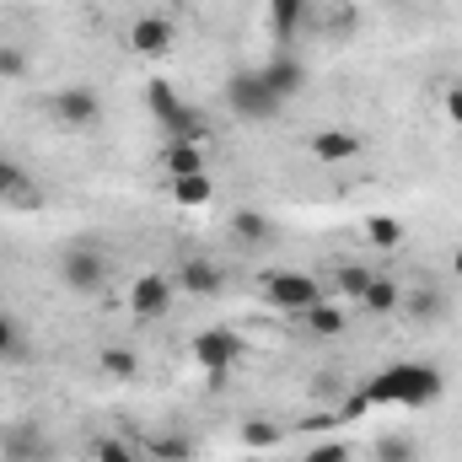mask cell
Masks as SVG:
<instances>
[{
	"label": "cell",
	"instance_id": "1",
	"mask_svg": "<svg viewBox=\"0 0 462 462\" xmlns=\"http://www.w3.org/2000/svg\"><path fill=\"white\" fill-rule=\"evenodd\" d=\"M447 393V376L436 365H420V360H393L387 371H376L360 393H355V409H371V403H403V409H430L436 398Z\"/></svg>",
	"mask_w": 462,
	"mask_h": 462
},
{
	"label": "cell",
	"instance_id": "2",
	"mask_svg": "<svg viewBox=\"0 0 462 462\" xmlns=\"http://www.w3.org/2000/svg\"><path fill=\"white\" fill-rule=\"evenodd\" d=\"M145 108H151V118H156V129L167 134V145H172V140H194V145L205 140V118L194 114L167 81H145Z\"/></svg>",
	"mask_w": 462,
	"mask_h": 462
},
{
	"label": "cell",
	"instance_id": "3",
	"mask_svg": "<svg viewBox=\"0 0 462 462\" xmlns=\"http://www.w3.org/2000/svg\"><path fill=\"white\" fill-rule=\"evenodd\" d=\"M221 97H226V108L236 118H247V124H269V118H280V97L269 92V81L258 76V70H231L226 87H221Z\"/></svg>",
	"mask_w": 462,
	"mask_h": 462
},
{
	"label": "cell",
	"instance_id": "4",
	"mask_svg": "<svg viewBox=\"0 0 462 462\" xmlns=\"http://www.w3.org/2000/svg\"><path fill=\"white\" fill-rule=\"evenodd\" d=\"M263 301L274 307V312H307V307H318L323 301V291H318V274H307V269H269L263 274Z\"/></svg>",
	"mask_w": 462,
	"mask_h": 462
},
{
	"label": "cell",
	"instance_id": "5",
	"mask_svg": "<svg viewBox=\"0 0 462 462\" xmlns=\"http://www.w3.org/2000/svg\"><path fill=\"white\" fill-rule=\"evenodd\" d=\"M108 253L103 247H65L60 253V285L76 291V296H97L108 285Z\"/></svg>",
	"mask_w": 462,
	"mask_h": 462
},
{
	"label": "cell",
	"instance_id": "6",
	"mask_svg": "<svg viewBox=\"0 0 462 462\" xmlns=\"http://www.w3.org/2000/svg\"><path fill=\"white\" fill-rule=\"evenodd\" d=\"M43 108H49L54 124H65V129H92L103 118V97L92 87H60V92L43 97Z\"/></svg>",
	"mask_w": 462,
	"mask_h": 462
},
{
	"label": "cell",
	"instance_id": "7",
	"mask_svg": "<svg viewBox=\"0 0 462 462\" xmlns=\"http://www.w3.org/2000/svg\"><path fill=\"white\" fill-rule=\"evenodd\" d=\"M129 307H134L140 323H162V318L172 312V280H167V274H134Z\"/></svg>",
	"mask_w": 462,
	"mask_h": 462
},
{
	"label": "cell",
	"instance_id": "8",
	"mask_svg": "<svg viewBox=\"0 0 462 462\" xmlns=\"http://www.w3.org/2000/svg\"><path fill=\"white\" fill-rule=\"evenodd\" d=\"M189 355H194L210 376H221V371H231V360L242 355V339H236L231 328H205V334H194Z\"/></svg>",
	"mask_w": 462,
	"mask_h": 462
},
{
	"label": "cell",
	"instance_id": "9",
	"mask_svg": "<svg viewBox=\"0 0 462 462\" xmlns=\"http://www.w3.org/2000/svg\"><path fill=\"white\" fill-rule=\"evenodd\" d=\"M398 307H403V318H409L414 328H441V323H452V296H447V291H436V285L409 291Z\"/></svg>",
	"mask_w": 462,
	"mask_h": 462
},
{
	"label": "cell",
	"instance_id": "10",
	"mask_svg": "<svg viewBox=\"0 0 462 462\" xmlns=\"http://www.w3.org/2000/svg\"><path fill=\"white\" fill-rule=\"evenodd\" d=\"M258 76L269 81V92H274L280 103H291V97H301V92H307V65H301L291 49H280L269 65H258Z\"/></svg>",
	"mask_w": 462,
	"mask_h": 462
},
{
	"label": "cell",
	"instance_id": "11",
	"mask_svg": "<svg viewBox=\"0 0 462 462\" xmlns=\"http://www.w3.org/2000/svg\"><path fill=\"white\" fill-rule=\"evenodd\" d=\"M178 291H189V296L210 301V296H221V291H226V274H221V263H210V258L189 253V258L178 263Z\"/></svg>",
	"mask_w": 462,
	"mask_h": 462
},
{
	"label": "cell",
	"instance_id": "12",
	"mask_svg": "<svg viewBox=\"0 0 462 462\" xmlns=\"http://www.w3.org/2000/svg\"><path fill=\"white\" fill-rule=\"evenodd\" d=\"M0 457L5 462H49V436L32 420H22V425L0 430Z\"/></svg>",
	"mask_w": 462,
	"mask_h": 462
},
{
	"label": "cell",
	"instance_id": "13",
	"mask_svg": "<svg viewBox=\"0 0 462 462\" xmlns=\"http://www.w3.org/2000/svg\"><path fill=\"white\" fill-rule=\"evenodd\" d=\"M307 151H312L323 167H339V162H355V156H360V134H355V129H312Z\"/></svg>",
	"mask_w": 462,
	"mask_h": 462
},
{
	"label": "cell",
	"instance_id": "14",
	"mask_svg": "<svg viewBox=\"0 0 462 462\" xmlns=\"http://www.w3.org/2000/svg\"><path fill=\"white\" fill-rule=\"evenodd\" d=\"M129 49L145 54V60H162V54L172 49V22H167V16H134V27H129Z\"/></svg>",
	"mask_w": 462,
	"mask_h": 462
},
{
	"label": "cell",
	"instance_id": "15",
	"mask_svg": "<svg viewBox=\"0 0 462 462\" xmlns=\"http://www.w3.org/2000/svg\"><path fill=\"white\" fill-rule=\"evenodd\" d=\"M231 242H242V247H269L274 236H280V226L263 216V210H231Z\"/></svg>",
	"mask_w": 462,
	"mask_h": 462
},
{
	"label": "cell",
	"instance_id": "16",
	"mask_svg": "<svg viewBox=\"0 0 462 462\" xmlns=\"http://www.w3.org/2000/svg\"><path fill=\"white\" fill-rule=\"evenodd\" d=\"M398 301H403V291H398L387 274H376V280L365 285V296H360V312H371V318H393Z\"/></svg>",
	"mask_w": 462,
	"mask_h": 462
},
{
	"label": "cell",
	"instance_id": "17",
	"mask_svg": "<svg viewBox=\"0 0 462 462\" xmlns=\"http://www.w3.org/2000/svg\"><path fill=\"white\" fill-rule=\"evenodd\" d=\"M301 16H307V0H269V27L280 43H291L301 32Z\"/></svg>",
	"mask_w": 462,
	"mask_h": 462
},
{
	"label": "cell",
	"instance_id": "18",
	"mask_svg": "<svg viewBox=\"0 0 462 462\" xmlns=\"http://www.w3.org/2000/svg\"><path fill=\"white\" fill-rule=\"evenodd\" d=\"M301 323H307L318 339H339L349 318H345V307H334V301H318V307H307V312H301Z\"/></svg>",
	"mask_w": 462,
	"mask_h": 462
},
{
	"label": "cell",
	"instance_id": "19",
	"mask_svg": "<svg viewBox=\"0 0 462 462\" xmlns=\"http://www.w3.org/2000/svg\"><path fill=\"white\" fill-rule=\"evenodd\" d=\"M162 162H167V172H172V178H189V172H205V151H199L194 140H172V145L162 151Z\"/></svg>",
	"mask_w": 462,
	"mask_h": 462
},
{
	"label": "cell",
	"instance_id": "20",
	"mask_svg": "<svg viewBox=\"0 0 462 462\" xmlns=\"http://www.w3.org/2000/svg\"><path fill=\"white\" fill-rule=\"evenodd\" d=\"M403 236H409V231H403L398 216H371V221H365V242H371V247H382V253L403 247Z\"/></svg>",
	"mask_w": 462,
	"mask_h": 462
},
{
	"label": "cell",
	"instance_id": "21",
	"mask_svg": "<svg viewBox=\"0 0 462 462\" xmlns=\"http://www.w3.org/2000/svg\"><path fill=\"white\" fill-rule=\"evenodd\" d=\"M145 452L156 462H194V441H189V436H151Z\"/></svg>",
	"mask_w": 462,
	"mask_h": 462
},
{
	"label": "cell",
	"instance_id": "22",
	"mask_svg": "<svg viewBox=\"0 0 462 462\" xmlns=\"http://www.w3.org/2000/svg\"><path fill=\"white\" fill-rule=\"evenodd\" d=\"M371 457L376 462H420V441L414 436H382L371 447Z\"/></svg>",
	"mask_w": 462,
	"mask_h": 462
},
{
	"label": "cell",
	"instance_id": "23",
	"mask_svg": "<svg viewBox=\"0 0 462 462\" xmlns=\"http://www.w3.org/2000/svg\"><path fill=\"white\" fill-rule=\"evenodd\" d=\"M210 194H216V189H210V178H205V172L172 178V199H178V205H210Z\"/></svg>",
	"mask_w": 462,
	"mask_h": 462
},
{
	"label": "cell",
	"instance_id": "24",
	"mask_svg": "<svg viewBox=\"0 0 462 462\" xmlns=\"http://www.w3.org/2000/svg\"><path fill=\"white\" fill-rule=\"evenodd\" d=\"M97 365L108 371V376H118V382H129L140 365H134V349H124V345H103L97 349Z\"/></svg>",
	"mask_w": 462,
	"mask_h": 462
},
{
	"label": "cell",
	"instance_id": "25",
	"mask_svg": "<svg viewBox=\"0 0 462 462\" xmlns=\"http://www.w3.org/2000/svg\"><path fill=\"white\" fill-rule=\"evenodd\" d=\"M371 280H376V274H371V269H365V263H339V269H334V285H339V291H345L349 301H360V296H365V285H371Z\"/></svg>",
	"mask_w": 462,
	"mask_h": 462
},
{
	"label": "cell",
	"instance_id": "26",
	"mask_svg": "<svg viewBox=\"0 0 462 462\" xmlns=\"http://www.w3.org/2000/svg\"><path fill=\"white\" fill-rule=\"evenodd\" d=\"M280 441H285V430L274 420H247L242 425V447H280Z\"/></svg>",
	"mask_w": 462,
	"mask_h": 462
},
{
	"label": "cell",
	"instance_id": "27",
	"mask_svg": "<svg viewBox=\"0 0 462 462\" xmlns=\"http://www.w3.org/2000/svg\"><path fill=\"white\" fill-rule=\"evenodd\" d=\"M27 189H32L27 167H16V162H5V156H0V199H16V194H27Z\"/></svg>",
	"mask_w": 462,
	"mask_h": 462
},
{
	"label": "cell",
	"instance_id": "28",
	"mask_svg": "<svg viewBox=\"0 0 462 462\" xmlns=\"http://www.w3.org/2000/svg\"><path fill=\"white\" fill-rule=\"evenodd\" d=\"M22 76H27V49L0 43V81H22Z\"/></svg>",
	"mask_w": 462,
	"mask_h": 462
},
{
	"label": "cell",
	"instance_id": "29",
	"mask_svg": "<svg viewBox=\"0 0 462 462\" xmlns=\"http://www.w3.org/2000/svg\"><path fill=\"white\" fill-rule=\"evenodd\" d=\"M22 328H16V318H5V312H0V360H11V355H16V360H22Z\"/></svg>",
	"mask_w": 462,
	"mask_h": 462
},
{
	"label": "cell",
	"instance_id": "30",
	"mask_svg": "<svg viewBox=\"0 0 462 462\" xmlns=\"http://www.w3.org/2000/svg\"><path fill=\"white\" fill-rule=\"evenodd\" d=\"M92 462H134V457H129V447H124V441L108 436V441H97V447H92Z\"/></svg>",
	"mask_w": 462,
	"mask_h": 462
},
{
	"label": "cell",
	"instance_id": "31",
	"mask_svg": "<svg viewBox=\"0 0 462 462\" xmlns=\"http://www.w3.org/2000/svg\"><path fill=\"white\" fill-rule=\"evenodd\" d=\"M307 462H349V447L345 441H323V447H312Z\"/></svg>",
	"mask_w": 462,
	"mask_h": 462
},
{
	"label": "cell",
	"instance_id": "32",
	"mask_svg": "<svg viewBox=\"0 0 462 462\" xmlns=\"http://www.w3.org/2000/svg\"><path fill=\"white\" fill-rule=\"evenodd\" d=\"M441 108H447V118L462 129V87H447V97H441Z\"/></svg>",
	"mask_w": 462,
	"mask_h": 462
},
{
	"label": "cell",
	"instance_id": "33",
	"mask_svg": "<svg viewBox=\"0 0 462 462\" xmlns=\"http://www.w3.org/2000/svg\"><path fill=\"white\" fill-rule=\"evenodd\" d=\"M328 393H339V382H334V376H318V382H312V398H328Z\"/></svg>",
	"mask_w": 462,
	"mask_h": 462
},
{
	"label": "cell",
	"instance_id": "34",
	"mask_svg": "<svg viewBox=\"0 0 462 462\" xmlns=\"http://www.w3.org/2000/svg\"><path fill=\"white\" fill-rule=\"evenodd\" d=\"M452 274H457V280H462V247H457V253H452Z\"/></svg>",
	"mask_w": 462,
	"mask_h": 462
},
{
	"label": "cell",
	"instance_id": "35",
	"mask_svg": "<svg viewBox=\"0 0 462 462\" xmlns=\"http://www.w3.org/2000/svg\"><path fill=\"white\" fill-rule=\"evenodd\" d=\"M247 462H258V457H247Z\"/></svg>",
	"mask_w": 462,
	"mask_h": 462
}]
</instances>
